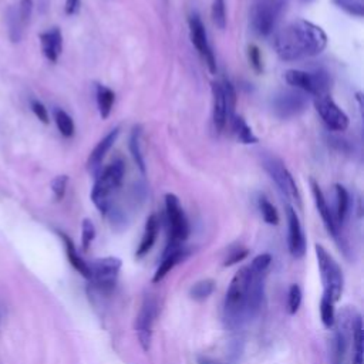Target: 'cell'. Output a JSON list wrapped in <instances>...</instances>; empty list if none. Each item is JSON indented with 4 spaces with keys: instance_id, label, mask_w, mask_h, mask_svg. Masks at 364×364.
Wrapping results in <instances>:
<instances>
[{
    "instance_id": "ffe728a7",
    "label": "cell",
    "mask_w": 364,
    "mask_h": 364,
    "mask_svg": "<svg viewBox=\"0 0 364 364\" xmlns=\"http://www.w3.org/2000/svg\"><path fill=\"white\" fill-rule=\"evenodd\" d=\"M118 134H120V128H114L96 145V149L92 151V154L89 157V163H87L90 170H96L101 164V161L107 156L108 150L113 147V144L117 141Z\"/></svg>"
},
{
    "instance_id": "d4e9b609",
    "label": "cell",
    "mask_w": 364,
    "mask_h": 364,
    "mask_svg": "<svg viewBox=\"0 0 364 364\" xmlns=\"http://www.w3.org/2000/svg\"><path fill=\"white\" fill-rule=\"evenodd\" d=\"M141 127L135 125L132 128L131 132V138H130V150L132 154V158L135 161V164L138 165V168L141 170V172H145V164H144V157H142V151H141Z\"/></svg>"
},
{
    "instance_id": "7c38bea8",
    "label": "cell",
    "mask_w": 364,
    "mask_h": 364,
    "mask_svg": "<svg viewBox=\"0 0 364 364\" xmlns=\"http://www.w3.org/2000/svg\"><path fill=\"white\" fill-rule=\"evenodd\" d=\"M315 107L325 121V124L334 131H344L349 127V117L334 103L329 93H323L315 97Z\"/></svg>"
},
{
    "instance_id": "5bb4252c",
    "label": "cell",
    "mask_w": 364,
    "mask_h": 364,
    "mask_svg": "<svg viewBox=\"0 0 364 364\" xmlns=\"http://www.w3.org/2000/svg\"><path fill=\"white\" fill-rule=\"evenodd\" d=\"M287 225H289V251L296 259L306 253V238L302 230L299 216L292 206H287Z\"/></svg>"
},
{
    "instance_id": "ab89813d",
    "label": "cell",
    "mask_w": 364,
    "mask_h": 364,
    "mask_svg": "<svg viewBox=\"0 0 364 364\" xmlns=\"http://www.w3.org/2000/svg\"><path fill=\"white\" fill-rule=\"evenodd\" d=\"M30 106H32V111L34 113V115L43 123V124H49V113H47V108L44 107V104L43 103H40V101H37V100H33L32 103H30Z\"/></svg>"
},
{
    "instance_id": "b9f144b4",
    "label": "cell",
    "mask_w": 364,
    "mask_h": 364,
    "mask_svg": "<svg viewBox=\"0 0 364 364\" xmlns=\"http://www.w3.org/2000/svg\"><path fill=\"white\" fill-rule=\"evenodd\" d=\"M0 323H2V312H0Z\"/></svg>"
},
{
    "instance_id": "f1b7e54d",
    "label": "cell",
    "mask_w": 364,
    "mask_h": 364,
    "mask_svg": "<svg viewBox=\"0 0 364 364\" xmlns=\"http://www.w3.org/2000/svg\"><path fill=\"white\" fill-rule=\"evenodd\" d=\"M320 318H322V323L325 327L330 329L334 326L336 323V313H334V302L323 295L322 301H320Z\"/></svg>"
},
{
    "instance_id": "277c9868",
    "label": "cell",
    "mask_w": 364,
    "mask_h": 364,
    "mask_svg": "<svg viewBox=\"0 0 364 364\" xmlns=\"http://www.w3.org/2000/svg\"><path fill=\"white\" fill-rule=\"evenodd\" d=\"M318 258V266L320 270V279L323 284V295L329 296L334 303L343 294V273L334 258L319 244L315 245Z\"/></svg>"
},
{
    "instance_id": "2e32d148",
    "label": "cell",
    "mask_w": 364,
    "mask_h": 364,
    "mask_svg": "<svg viewBox=\"0 0 364 364\" xmlns=\"http://www.w3.org/2000/svg\"><path fill=\"white\" fill-rule=\"evenodd\" d=\"M310 185H312V192H313V196H315L316 208H318V211H319V213H320V216H322L323 224H325L327 232H329L332 237L337 238L340 230H339V227H337V224H336L333 211L330 209V206H329V203H327V201H326V198H325V195H323V192H322L319 184H318L315 180H310Z\"/></svg>"
},
{
    "instance_id": "603a6c76",
    "label": "cell",
    "mask_w": 364,
    "mask_h": 364,
    "mask_svg": "<svg viewBox=\"0 0 364 364\" xmlns=\"http://www.w3.org/2000/svg\"><path fill=\"white\" fill-rule=\"evenodd\" d=\"M114 100H115V94H114L113 90H110L106 86H99L97 87V106H99L100 117L103 120L108 118V115L111 114Z\"/></svg>"
},
{
    "instance_id": "9a60e30c",
    "label": "cell",
    "mask_w": 364,
    "mask_h": 364,
    "mask_svg": "<svg viewBox=\"0 0 364 364\" xmlns=\"http://www.w3.org/2000/svg\"><path fill=\"white\" fill-rule=\"evenodd\" d=\"M212 123L216 132H222L230 121L228 104L221 83H212Z\"/></svg>"
},
{
    "instance_id": "4fadbf2b",
    "label": "cell",
    "mask_w": 364,
    "mask_h": 364,
    "mask_svg": "<svg viewBox=\"0 0 364 364\" xmlns=\"http://www.w3.org/2000/svg\"><path fill=\"white\" fill-rule=\"evenodd\" d=\"M189 33H191L192 44L196 47L199 54L203 57L209 71L212 73V75H215V73H216L215 56H213V51H212V49L209 46L205 26H203L202 20H201V18L198 15H192L189 18Z\"/></svg>"
},
{
    "instance_id": "83f0119b",
    "label": "cell",
    "mask_w": 364,
    "mask_h": 364,
    "mask_svg": "<svg viewBox=\"0 0 364 364\" xmlns=\"http://www.w3.org/2000/svg\"><path fill=\"white\" fill-rule=\"evenodd\" d=\"M333 5L347 15L361 19L364 16V0H332Z\"/></svg>"
},
{
    "instance_id": "30bf717a",
    "label": "cell",
    "mask_w": 364,
    "mask_h": 364,
    "mask_svg": "<svg viewBox=\"0 0 364 364\" xmlns=\"http://www.w3.org/2000/svg\"><path fill=\"white\" fill-rule=\"evenodd\" d=\"M156 318H157V302L153 296H145L135 320L137 337L144 351L150 350Z\"/></svg>"
},
{
    "instance_id": "ba28073f",
    "label": "cell",
    "mask_w": 364,
    "mask_h": 364,
    "mask_svg": "<svg viewBox=\"0 0 364 364\" xmlns=\"http://www.w3.org/2000/svg\"><path fill=\"white\" fill-rule=\"evenodd\" d=\"M90 266V280L101 292H111L115 287L120 270H121V259L114 256H107L101 259H96L89 263Z\"/></svg>"
},
{
    "instance_id": "9c48e42d",
    "label": "cell",
    "mask_w": 364,
    "mask_h": 364,
    "mask_svg": "<svg viewBox=\"0 0 364 364\" xmlns=\"http://www.w3.org/2000/svg\"><path fill=\"white\" fill-rule=\"evenodd\" d=\"M262 164H263L265 171L276 182V185L283 192V195L301 203V195H299L298 185H296L292 174H290L289 170L284 167L283 161L275 156H268L263 158Z\"/></svg>"
},
{
    "instance_id": "d6986e66",
    "label": "cell",
    "mask_w": 364,
    "mask_h": 364,
    "mask_svg": "<svg viewBox=\"0 0 364 364\" xmlns=\"http://www.w3.org/2000/svg\"><path fill=\"white\" fill-rule=\"evenodd\" d=\"M158 231H160V222H158L157 215L149 216L147 222H145V230H144L139 246L137 249V258L145 256L153 249V246L157 241V237H158Z\"/></svg>"
},
{
    "instance_id": "836d02e7",
    "label": "cell",
    "mask_w": 364,
    "mask_h": 364,
    "mask_svg": "<svg viewBox=\"0 0 364 364\" xmlns=\"http://www.w3.org/2000/svg\"><path fill=\"white\" fill-rule=\"evenodd\" d=\"M259 209L262 212V216H263V220H265L266 224H269V225H277L279 224L277 211L266 198L259 199Z\"/></svg>"
},
{
    "instance_id": "d590c367",
    "label": "cell",
    "mask_w": 364,
    "mask_h": 364,
    "mask_svg": "<svg viewBox=\"0 0 364 364\" xmlns=\"http://www.w3.org/2000/svg\"><path fill=\"white\" fill-rule=\"evenodd\" d=\"M67 184H68V177L67 175H57L51 181V191H53V195H54L56 201H61L64 198Z\"/></svg>"
},
{
    "instance_id": "1f68e13d",
    "label": "cell",
    "mask_w": 364,
    "mask_h": 364,
    "mask_svg": "<svg viewBox=\"0 0 364 364\" xmlns=\"http://www.w3.org/2000/svg\"><path fill=\"white\" fill-rule=\"evenodd\" d=\"M54 120H56L57 128L63 137H67V138L73 137V134H75V121H73V118L65 111L56 110Z\"/></svg>"
},
{
    "instance_id": "8fae6325",
    "label": "cell",
    "mask_w": 364,
    "mask_h": 364,
    "mask_svg": "<svg viewBox=\"0 0 364 364\" xmlns=\"http://www.w3.org/2000/svg\"><path fill=\"white\" fill-rule=\"evenodd\" d=\"M308 97L299 90H283L273 99V111L280 118L298 117L308 108Z\"/></svg>"
},
{
    "instance_id": "e575fe53",
    "label": "cell",
    "mask_w": 364,
    "mask_h": 364,
    "mask_svg": "<svg viewBox=\"0 0 364 364\" xmlns=\"http://www.w3.org/2000/svg\"><path fill=\"white\" fill-rule=\"evenodd\" d=\"M94 238H96L94 224L90 220H84L83 227H82V246L84 251H89Z\"/></svg>"
},
{
    "instance_id": "cb8c5ba5",
    "label": "cell",
    "mask_w": 364,
    "mask_h": 364,
    "mask_svg": "<svg viewBox=\"0 0 364 364\" xmlns=\"http://www.w3.org/2000/svg\"><path fill=\"white\" fill-rule=\"evenodd\" d=\"M363 322L357 316L353 327V364H363Z\"/></svg>"
},
{
    "instance_id": "52a82bcc",
    "label": "cell",
    "mask_w": 364,
    "mask_h": 364,
    "mask_svg": "<svg viewBox=\"0 0 364 364\" xmlns=\"http://www.w3.org/2000/svg\"><path fill=\"white\" fill-rule=\"evenodd\" d=\"M165 211H167V220L170 225L168 248L181 246V244L187 241L189 235V224L177 195L174 194L165 195Z\"/></svg>"
},
{
    "instance_id": "6da1fadb",
    "label": "cell",
    "mask_w": 364,
    "mask_h": 364,
    "mask_svg": "<svg viewBox=\"0 0 364 364\" xmlns=\"http://www.w3.org/2000/svg\"><path fill=\"white\" fill-rule=\"evenodd\" d=\"M273 46L282 60L295 61L320 54L327 46V36L315 23L298 19L276 33Z\"/></svg>"
},
{
    "instance_id": "ac0fdd59",
    "label": "cell",
    "mask_w": 364,
    "mask_h": 364,
    "mask_svg": "<svg viewBox=\"0 0 364 364\" xmlns=\"http://www.w3.org/2000/svg\"><path fill=\"white\" fill-rule=\"evenodd\" d=\"M188 256V252L185 249H182L181 246H175V248H167L163 261L160 263V266L157 268L153 282L158 283L161 282L178 263H181L185 258Z\"/></svg>"
},
{
    "instance_id": "5b68a950",
    "label": "cell",
    "mask_w": 364,
    "mask_h": 364,
    "mask_svg": "<svg viewBox=\"0 0 364 364\" xmlns=\"http://www.w3.org/2000/svg\"><path fill=\"white\" fill-rule=\"evenodd\" d=\"M287 0H253L251 20L253 30L261 36H268L273 32L279 22Z\"/></svg>"
},
{
    "instance_id": "484cf974",
    "label": "cell",
    "mask_w": 364,
    "mask_h": 364,
    "mask_svg": "<svg viewBox=\"0 0 364 364\" xmlns=\"http://www.w3.org/2000/svg\"><path fill=\"white\" fill-rule=\"evenodd\" d=\"M215 290V282L212 279H203V280H199L196 282L191 290H189V296L194 299V301H198V302H202L205 299H208Z\"/></svg>"
},
{
    "instance_id": "74e56055",
    "label": "cell",
    "mask_w": 364,
    "mask_h": 364,
    "mask_svg": "<svg viewBox=\"0 0 364 364\" xmlns=\"http://www.w3.org/2000/svg\"><path fill=\"white\" fill-rule=\"evenodd\" d=\"M248 253H249L248 249H245V248H237V249H234V251L230 252V255L227 256L224 265H225V266H232V265H235V263L244 261V259L248 256Z\"/></svg>"
},
{
    "instance_id": "44dd1931",
    "label": "cell",
    "mask_w": 364,
    "mask_h": 364,
    "mask_svg": "<svg viewBox=\"0 0 364 364\" xmlns=\"http://www.w3.org/2000/svg\"><path fill=\"white\" fill-rule=\"evenodd\" d=\"M58 235H60V238H61V241L64 244L65 255H67L68 262L71 263V266L75 268L83 277L90 280V266H89V263L79 255L75 244H73V241L67 235H64L63 232H58Z\"/></svg>"
},
{
    "instance_id": "f35d334b",
    "label": "cell",
    "mask_w": 364,
    "mask_h": 364,
    "mask_svg": "<svg viewBox=\"0 0 364 364\" xmlns=\"http://www.w3.org/2000/svg\"><path fill=\"white\" fill-rule=\"evenodd\" d=\"M248 56H249V61H251L252 67H253L258 73H261L262 68H263V65H262V57H261L259 49H258L256 46H253V44L249 46V49H248Z\"/></svg>"
},
{
    "instance_id": "7a4b0ae2",
    "label": "cell",
    "mask_w": 364,
    "mask_h": 364,
    "mask_svg": "<svg viewBox=\"0 0 364 364\" xmlns=\"http://www.w3.org/2000/svg\"><path fill=\"white\" fill-rule=\"evenodd\" d=\"M248 283L249 268H241L231 280L224 302V320L227 327L237 329L248 320Z\"/></svg>"
},
{
    "instance_id": "4dcf8cb0",
    "label": "cell",
    "mask_w": 364,
    "mask_h": 364,
    "mask_svg": "<svg viewBox=\"0 0 364 364\" xmlns=\"http://www.w3.org/2000/svg\"><path fill=\"white\" fill-rule=\"evenodd\" d=\"M212 22L224 30L227 27V0H213L212 2Z\"/></svg>"
},
{
    "instance_id": "4316f807",
    "label": "cell",
    "mask_w": 364,
    "mask_h": 364,
    "mask_svg": "<svg viewBox=\"0 0 364 364\" xmlns=\"http://www.w3.org/2000/svg\"><path fill=\"white\" fill-rule=\"evenodd\" d=\"M234 130L237 132L238 139L242 144H256L258 138L255 137L252 128L248 125L244 117H234Z\"/></svg>"
},
{
    "instance_id": "d6a6232c",
    "label": "cell",
    "mask_w": 364,
    "mask_h": 364,
    "mask_svg": "<svg viewBox=\"0 0 364 364\" xmlns=\"http://www.w3.org/2000/svg\"><path fill=\"white\" fill-rule=\"evenodd\" d=\"M302 305V289L298 284L289 287L287 294V310L290 315H296Z\"/></svg>"
},
{
    "instance_id": "8d00e7d4",
    "label": "cell",
    "mask_w": 364,
    "mask_h": 364,
    "mask_svg": "<svg viewBox=\"0 0 364 364\" xmlns=\"http://www.w3.org/2000/svg\"><path fill=\"white\" fill-rule=\"evenodd\" d=\"M16 11H18L20 20L26 26L30 22V18L33 13V0H20L19 5L16 6Z\"/></svg>"
},
{
    "instance_id": "7402d4cb",
    "label": "cell",
    "mask_w": 364,
    "mask_h": 364,
    "mask_svg": "<svg viewBox=\"0 0 364 364\" xmlns=\"http://www.w3.org/2000/svg\"><path fill=\"white\" fill-rule=\"evenodd\" d=\"M349 206H350L349 192L346 191L344 187L336 185V211L333 212V215H334V220H336L339 230L346 221L347 213H349Z\"/></svg>"
},
{
    "instance_id": "f546056e",
    "label": "cell",
    "mask_w": 364,
    "mask_h": 364,
    "mask_svg": "<svg viewBox=\"0 0 364 364\" xmlns=\"http://www.w3.org/2000/svg\"><path fill=\"white\" fill-rule=\"evenodd\" d=\"M8 25H9V36L12 39V42H20L22 36H23V30H25V25L23 22L20 20L19 15H18V11L16 8H12L9 11V15H8Z\"/></svg>"
},
{
    "instance_id": "8992f818",
    "label": "cell",
    "mask_w": 364,
    "mask_h": 364,
    "mask_svg": "<svg viewBox=\"0 0 364 364\" xmlns=\"http://www.w3.org/2000/svg\"><path fill=\"white\" fill-rule=\"evenodd\" d=\"M284 80L289 86L305 94H312L313 97L327 93L330 87V79L325 71L309 73L303 70H287L284 73Z\"/></svg>"
},
{
    "instance_id": "60d3db41",
    "label": "cell",
    "mask_w": 364,
    "mask_h": 364,
    "mask_svg": "<svg viewBox=\"0 0 364 364\" xmlns=\"http://www.w3.org/2000/svg\"><path fill=\"white\" fill-rule=\"evenodd\" d=\"M80 8H82V0H65L64 12L68 16H75L80 11Z\"/></svg>"
},
{
    "instance_id": "e0dca14e",
    "label": "cell",
    "mask_w": 364,
    "mask_h": 364,
    "mask_svg": "<svg viewBox=\"0 0 364 364\" xmlns=\"http://www.w3.org/2000/svg\"><path fill=\"white\" fill-rule=\"evenodd\" d=\"M40 44H42V51L44 57L56 63L63 51V36L60 29L53 27L51 30H47L40 34Z\"/></svg>"
},
{
    "instance_id": "3957f363",
    "label": "cell",
    "mask_w": 364,
    "mask_h": 364,
    "mask_svg": "<svg viewBox=\"0 0 364 364\" xmlns=\"http://www.w3.org/2000/svg\"><path fill=\"white\" fill-rule=\"evenodd\" d=\"M124 174H125V165L121 160H118L110 164L103 171V174L97 178L92 191V201L94 202V205L99 208L101 213L108 212L111 196L120 188Z\"/></svg>"
}]
</instances>
